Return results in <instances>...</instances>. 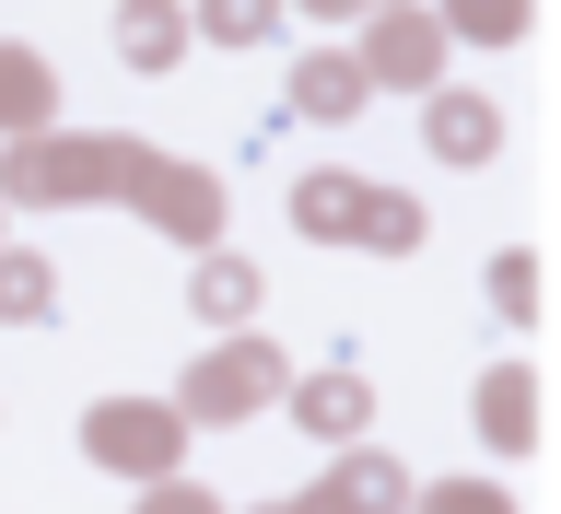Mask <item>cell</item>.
Segmentation results:
<instances>
[{"instance_id":"6da1fadb","label":"cell","mask_w":561,"mask_h":514,"mask_svg":"<svg viewBox=\"0 0 561 514\" xmlns=\"http://www.w3.org/2000/svg\"><path fill=\"white\" fill-rule=\"evenodd\" d=\"M433 140H445V152H480L491 117H480V105H433Z\"/></svg>"}]
</instances>
